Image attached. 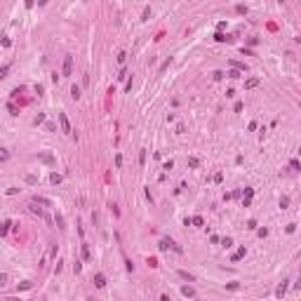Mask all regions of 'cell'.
I'll use <instances>...</instances> for the list:
<instances>
[{
  "label": "cell",
  "instance_id": "8fae6325",
  "mask_svg": "<svg viewBox=\"0 0 301 301\" xmlns=\"http://www.w3.org/2000/svg\"><path fill=\"white\" fill-rule=\"evenodd\" d=\"M242 257H245V247H240L238 252L233 254V261H238V259H242Z\"/></svg>",
  "mask_w": 301,
  "mask_h": 301
},
{
  "label": "cell",
  "instance_id": "44dd1931",
  "mask_svg": "<svg viewBox=\"0 0 301 301\" xmlns=\"http://www.w3.org/2000/svg\"><path fill=\"white\" fill-rule=\"evenodd\" d=\"M31 212L38 214V216H43V209H40V207H36V205H31Z\"/></svg>",
  "mask_w": 301,
  "mask_h": 301
},
{
  "label": "cell",
  "instance_id": "9c48e42d",
  "mask_svg": "<svg viewBox=\"0 0 301 301\" xmlns=\"http://www.w3.org/2000/svg\"><path fill=\"white\" fill-rule=\"evenodd\" d=\"M71 97L73 99H80V87H78V85H73V87H71Z\"/></svg>",
  "mask_w": 301,
  "mask_h": 301
},
{
  "label": "cell",
  "instance_id": "ba28073f",
  "mask_svg": "<svg viewBox=\"0 0 301 301\" xmlns=\"http://www.w3.org/2000/svg\"><path fill=\"white\" fill-rule=\"evenodd\" d=\"M82 259H85V261H89V259H92V252H89V245H85V242H82Z\"/></svg>",
  "mask_w": 301,
  "mask_h": 301
},
{
  "label": "cell",
  "instance_id": "4316f807",
  "mask_svg": "<svg viewBox=\"0 0 301 301\" xmlns=\"http://www.w3.org/2000/svg\"><path fill=\"white\" fill-rule=\"evenodd\" d=\"M294 287H296V289H301V278L296 280V282H294Z\"/></svg>",
  "mask_w": 301,
  "mask_h": 301
},
{
  "label": "cell",
  "instance_id": "e0dca14e",
  "mask_svg": "<svg viewBox=\"0 0 301 301\" xmlns=\"http://www.w3.org/2000/svg\"><path fill=\"white\" fill-rule=\"evenodd\" d=\"M289 167H292L294 172H299V169H301V165H299V160H292V162H289Z\"/></svg>",
  "mask_w": 301,
  "mask_h": 301
},
{
  "label": "cell",
  "instance_id": "4fadbf2b",
  "mask_svg": "<svg viewBox=\"0 0 301 301\" xmlns=\"http://www.w3.org/2000/svg\"><path fill=\"white\" fill-rule=\"evenodd\" d=\"M9 226H12V223H9V221H2V228H0V233H2V235H7Z\"/></svg>",
  "mask_w": 301,
  "mask_h": 301
},
{
  "label": "cell",
  "instance_id": "8992f818",
  "mask_svg": "<svg viewBox=\"0 0 301 301\" xmlns=\"http://www.w3.org/2000/svg\"><path fill=\"white\" fill-rule=\"evenodd\" d=\"M259 85V78H249V80H245V89H254Z\"/></svg>",
  "mask_w": 301,
  "mask_h": 301
},
{
  "label": "cell",
  "instance_id": "cb8c5ba5",
  "mask_svg": "<svg viewBox=\"0 0 301 301\" xmlns=\"http://www.w3.org/2000/svg\"><path fill=\"white\" fill-rule=\"evenodd\" d=\"M240 75H242V73H240L238 68H235V71H230V73H228V78H240Z\"/></svg>",
  "mask_w": 301,
  "mask_h": 301
},
{
  "label": "cell",
  "instance_id": "7a4b0ae2",
  "mask_svg": "<svg viewBox=\"0 0 301 301\" xmlns=\"http://www.w3.org/2000/svg\"><path fill=\"white\" fill-rule=\"evenodd\" d=\"M59 123H61V130L66 134H71L73 130H71V123H68V118H66V113H59Z\"/></svg>",
  "mask_w": 301,
  "mask_h": 301
},
{
  "label": "cell",
  "instance_id": "83f0119b",
  "mask_svg": "<svg viewBox=\"0 0 301 301\" xmlns=\"http://www.w3.org/2000/svg\"><path fill=\"white\" fill-rule=\"evenodd\" d=\"M160 301H169V296H167V294H162V296H160Z\"/></svg>",
  "mask_w": 301,
  "mask_h": 301
},
{
  "label": "cell",
  "instance_id": "7c38bea8",
  "mask_svg": "<svg viewBox=\"0 0 301 301\" xmlns=\"http://www.w3.org/2000/svg\"><path fill=\"white\" fill-rule=\"evenodd\" d=\"M191 223H193V226H202V216H193V219H191Z\"/></svg>",
  "mask_w": 301,
  "mask_h": 301
},
{
  "label": "cell",
  "instance_id": "7402d4cb",
  "mask_svg": "<svg viewBox=\"0 0 301 301\" xmlns=\"http://www.w3.org/2000/svg\"><path fill=\"white\" fill-rule=\"evenodd\" d=\"M179 275H181V278H184V280H188V282H191V280H193V275H188L186 271H179Z\"/></svg>",
  "mask_w": 301,
  "mask_h": 301
},
{
  "label": "cell",
  "instance_id": "d6986e66",
  "mask_svg": "<svg viewBox=\"0 0 301 301\" xmlns=\"http://www.w3.org/2000/svg\"><path fill=\"white\" fill-rule=\"evenodd\" d=\"M214 40H219V43H223V40H230L228 36H223V33H216V36H214Z\"/></svg>",
  "mask_w": 301,
  "mask_h": 301
},
{
  "label": "cell",
  "instance_id": "5bb4252c",
  "mask_svg": "<svg viewBox=\"0 0 301 301\" xmlns=\"http://www.w3.org/2000/svg\"><path fill=\"white\" fill-rule=\"evenodd\" d=\"M181 294H184V296H193V287H184V289H181Z\"/></svg>",
  "mask_w": 301,
  "mask_h": 301
},
{
  "label": "cell",
  "instance_id": "603a6c76",
  "mask_svg": "<svg viewBox=\"0 0 301 301\" xmlns=\"http://www.w3.org/2000/svg\"><path fill=\"white\" fill-rule=\"evenodd\" d=\"M184 132H186V125L179 123V125H177V134H184Z\"/></svg>",
  "mask_w": 301,
  "mask_h": 301
},
{
  "label": "cell",
  "instance_id": "d4e9b609",
  "mask_svg": "<svg viewBox=\"0 0 301 301\" xmlns=\"http://www.w3.org/2000/svg\"><path fill=\"white\" fill-rule=\"evenodd\" d=\"M7 111H9L12 115H17V106H14V104H7Z\"/></svg>",
  "mask_w": 301,
  "mask_h": 301
},
{
  "label": "cell",
  "instance_id": "277c9868",
  "mask_svg": "<svg viewBox=\"0 0 301 301\" xmlns=\"http://www.w3.org/2000/svg\"><path fill=\"white\" fill-rule=\"evenodd\" d=\"M285 294H287V280H282V282L278 285V289H275V296H278V299H282Z\"/></svg>",
  "mask_w": 301,
  "mask_h": 301
},
{
  "label": "cell",
  "instance_id": "52a82bcc",
  "mask_svg": "<svg viewBox=\"0 0 301 301\" xmlns=\"http://www.w3.org/2000/svg\"><path fill=\"white\" fill-rule=\"evenodd\" d=\"M188 167H191V169L200 167V158H195V155H191V158H188Z\"/></svg>",
  "mask_w": 301,
  "mask_h": 301
},
{
  "label": "cell",
  "instance_id": "ffe728a7",
  "mask_svg": "<svg viewBox=\"0 0 301 301\" xmlns=\"http://www.w3.org/2000/svg\"><path fill=\"white\" fill-rule=\"evenodd\" d=\"M221 245H223V247H226V249H228L230 245H233V238H223V240H221Z\"/></svg>",
  "mask_w": 301,
  "mask_h": 301
},
{
  "label": "cell",
  "instance_id": "6da1fadb",
  "mask_svg": "<svg viewBox=\"0 0 301 301\" xmlns=\"http://www.w3.org/2000/svg\"><path fill=\"white\" fill-rule=\"evenodd\" d=\"M158 247L162 249V252H167L169 247H172V249H177L179 254H181V252H184V249L179 247V245H174V242H172V240H167V238H165V240H160V242H158Z\"/></svg>",
  "mask_w": 301,
  "mask_h": 301
},
{
  "label": "cell",
  "instance_id": "3957f363",
  "mask_svg": "<svg viewBox=\"0 0 301 301\" xmlns=\"http://www.w3.org/2000/svg\"><path fill=\"white\" fill-rule=\"evenodd\" d=\"M73 73V57H64V75Z\"/></svg>",
  "mask_w": 301,
  "mask_h": 301
},
{
  "label": "cell",
  "instance_id": "484cf974",
  "mask_svg": "<svg viewBox=\"0 0 301 301\" xmlns=\"http://www.w3.org/2000/svg\"><path fill=\"white\" fill-rule=\"evenodd\" d=\"M146 264H148L150 268H155V266H158V261H155V259H153V257H148V261H146Z\"/></svg>",
  "mask_w": 301,
  "mask_h": 301
},
{
  "label": "cell",
  "instance_id": "ac0fdd59",
  "mask_svg": "<svg viewBox=\"0 0 301 301\" xmlns=\"http://www.w3.org/2000/svg\"><path fill=\"white\" fill-rule=\"evenodd\" d=\"M252 195H254V188H245V198H247V200H252Z\"/></svg>",
  "mask_w": 301,
  "mask_h": 301
},
{
  "label": "cell",
  "instance_id": "f1b7e54d",
  "mask_svg": "<svg viewBox=\"0 0 301 301\" xmlns=\"http://www.w3.org/2000/svg\"><path fill=\"white\" fill-rule=\"evenodd\" d=\"M296 43H301V38H296Z\"/></svg>",
  "mask_w": 301,
  "mask_h": 301
},
{
  "label": "cell",
  "instance_id": "9a60e30c",
  "mask_svg": "<svg viewBox=\"0 0 301 301\" xmlns=\"http://www.w3.org/2000/svg\"><path fill=\"white\" fill-rule=\"evenodd\" d=\"M7 71H9V64H5V66L0 68V78H7Z\"/></svg>",
  "mask_w": 301,
  "mask_h": 301
},
{
  "label": "cell",
  "instance_id": "2e32d148",
  "mask_svg": "<svg viewBox=\"0 0 301 301\" xmlns=\"http://www.w3.org/2000/svg\"><path fill=\"white\" fill-rule=\"evenodd\" d=\"M50 181H52V184H59V181H61V174H57V172H54L52 177H50Z\"/></svg>",
  "mask_w": 301,
  "mask_h": 301
},
{
  "label": "cell",
  "instance_id": "30bf717a",
  "mask_svg": "<svg viewBox=\"0 0 301 301\" xmlns=\"http://www.w3.org/2000/svg\"><path fill=\"white\" fill-rule=\"evenodd\" d=\"M280 207H282V209H287V207H289V198H287V195H282V198H280Z\"/></svg>",
  "mask_w": 301,
  "mask_h": 301
},
{
  "label": "cell",
  "instance_id": "5b68a950",
  "mask_svg": "<svg viewBox=\"0 0 301 301\" xmlns=\"http://www.w3.org/2000/svg\"><path fill=\"white\" fill-rule=\"evenodd\" d=\"M94 285H97V287H104V285H106V275L97 273V275H94Z\"/></svg>",
  "mask_w": 301,
  "mask_h": 301
}]
</instances>
